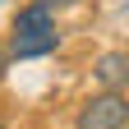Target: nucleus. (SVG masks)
<instances>
[{
  "label": "nucleus",
  "mask_w": 129,
  "mask_h": 129,
  "mask_svg": "<svg viewBox=\"0 0 129 129\" xmlns=\"http://www.w3.org/2000/svg\"><path fill=\"white\" fill-rule=\"evenodd\" d=\"M55 46H60V28H51V32H9V55H14V60L51 55Z\"/></svg>",
  "instance_id": "2"
},
{
  "label": "nucleus",
  "mask_w": 129,
  "mask_h": 129,
  "mask_svg": "<svg viewBox=\"0 0 129 129\" xmlns=\"http://www.w3.org/2000/svg\"><path fill=\"white\" fill-rule=\"evenodd\" d=\"M92 78L102 88H129V51H106V55H97V64H92Z\"/></svg>",
  "instance_id": "4"
},
{
  "label": "nucleus",
  "mask_w": 129,
  "mask_h": 129,
  "mask_svg": "<svg viewBox=\"0 0 129 129\" xmlns=\"http://www.w3.org/2000/svg\"><path fill=\"white\" fill-rule=\"evenodd\" d=\"M9 60H14V55H9V46L0 42V74H5V64H9Z\"/></svg>",
  "instance_id": "5"
},
{
  "label": "nucleus",
  "mask_w": 129,
  "mask_h": 129,
  "mask_svg": "<svg viewBox=\"0 0 129 129\" xmlns=\"http://www.w3.org/2000/svg\"><path fill=\"white\" fill-rule=\"evenodd\" d=\"M51 28H55V5L46 0H28L9 19V32H51Z\"/></svg>",
  "instance_id": "3"
},
{
  "label": "nucleus",
  "mask_w": 129,
  "mask_h": 129,
  "mask_svg": "<svg viewBox=\"0 0 129 129\" xmlns=\"http://www.w3.org/2000/svg\"><path fill=\"white\" fill-rule=\"evenodd\" d=\"M46 5H55V9H60V5H78V0H46Z\"/></svg>",
  "instance_id": "6"
},
{
  "label": "nucleus",
  "mask_w": 129,
  "mask_h": 129,
  "mask_svg": "<svg viewBox=\"0 0 129 129\" xmlns=\"http://www.w3.org/2000/svg\"><path fill=\"white\" fill-rule=\"evenodd\" d=\"M78 129H124L129 124V97L120 88H102L97 97H88L78 106Z\"/></svg>",
  "instance_id": "1"
},
{
  "label": "nucleus",
  "mask_w": 129,
  "mask_h": 129,
  "mask_svg": "<svg viewBox=\"0 0 129 129\" xmlns=\"http://www.w3.org/2000/svg\"><path fill=\"white\" fill-rule=\"evenodd\" d=\"M0 5H5V0H0Z\"/></svg>",
  "instance_id": "8"
},
{
  "label": "nucleus",
  "mask_w": 129,
  "mask_h": 129,
  "mask_svg": "<svg viewBox=\"0 0 129 129\" xmlns=\"http://www.w3.org/2000/svg\"><path fill=\"white\" fill-rule=\"evenodd\" d=\"M0 129H5V120H0Z\"/></svg>",
  "instance_id": "7"
}]
</instances>
